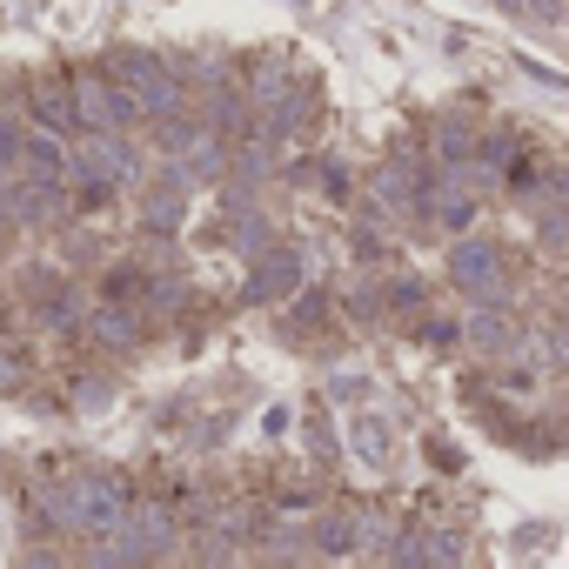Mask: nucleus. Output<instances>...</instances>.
<instances>
[{
	"label": "nucleus",
	"mask_w": 569,
	"mask_h": 569,
	"mask_svg": "<svg viewBox=\"0 0 569 569\" xmlns=\"http://www.w3.org/2000/svg\"><path fill=\"white\" fill-rule=\"evenodd\" d=\"M48 516L88 536H121L128 522V496L108 476H74V482H48Z\"/></svg>",
	"instance_id": "1"
},
{
	"label": "nucleus",
	"mask_w": 569,
	"mask_h": 569,
	"mask_svg": "<svg viewBox=\"0 0 569 569\" xmlns=\"http://www.w3.org/2000/svg\"><path fill=\"white\" fill-rule=\"evenodd\" d=\"M108 74L141 101V114H168L174 108V74L161 68V54H141V48H121L114 61H108Z\"/></svg>",
	"instance_id": "2"
},
{
	"label": "nucleus",
	"mask_w": 569,
	"mask_h": 569,
	"mask_svg": "<svg viewBox=\"0 0 569 569\" xmlns=\"http://www.w3.org/2000/svg\"><path fill=\"white\" fill-rule=\"evenodd\" d=\"M449 274H456V289L476 296V302H496V296H502V254H496L489 241H462V248L449 254Z\"/></svg>",
	"instance_id": "3"
},
{
	"label": "nucleus",
	"mask_w": 569,
	"mask_h": 569,
	"mask_svg": "<svg viewBox=\"0 0 569 569\" xmlns=\"http://www.w3.org/2000/svg\"><path fill=\"white\" fill-rule=\"evenodd\" d=\"M81 114H88L94 128H114V134H121V128L141 114V101H134L114 74H88V81H81Z\"/></svg>",
	"instance_id": "4"
},
{
	"label": "nucleus",
	"mask_w": 569,
	"mask_h": 569,
	"mask_svg": "<svg viewBox=\"0 0 569 569\" xmlns=\"http://www.w3.org/2000/svg\"><path fill=\"white\" fill-rule=\"evenodd\" d=\"M68 168H74V181H81V188H108V181H121V174H128V148L114 141V128H101V134H94Z\"/></svg>",
	"instance_id": "5"
},
{
	"label": "nucleus",
	"mask_w": 569,
	"mask_h": 569,
	"mask_svg": "<svg viewBox=\"0 0 569 569\" xmlns=\"http://www.w3.org/2000/svg\"><path fill=\"white\" fill-rule=\"evenodd\" d=\"M289 289H302V254L268 248V254L254 261V274H248V302H281Z\"/></svg>",
	"instance_id": "6"
},
{
	"label": "nucleus",
	"mask_w": 569,
	"mask_h": 569,
	"mask_svg": "<svg viewBox=\"0 0 569 569\" xmlns=\"http://www.w3.org/2000/svg\"><path fill=\"white\" fill-rule=\"evenodd\" d=\"M21 168H28V181H61V168H68V154H61V141H54V128L48 134H34L28 148H21Z\"/></svg>",
	"instance_id": "7"
},
{
	"label": "nucleus",
	"mask_w": 569,
	"mask_h": 569,
	"mask_svg": "<svg viewBox=\"0 0 569 569\" xmlns=\"http://www.w3.org/2000/svg\"><path fill=\"white\" fill-rule=\"evenodd\" d=\"M48 208H54V188L48 181H21V188L0 194V214H8V221H41Z\"/></svg>",
	"instance_id": "8"
},
{
	"label": "nucleus",
	"mask_w": 569,
	"mask_h": 569,
	"mask_svg": "<svg viewBox=\"0 0 569 569\" xmlns=\"http://www.w3.org/2000/svg\"><path fill=\"white\" fill-rule=\"evenodd\" d=\"M141 214H148V228H161V234H168V228L181 221V181H154Z\"/></svg>",
	"instance_id": "9"
},
{
	"label": "nucleus",
	"mask_w": 569,
	"mask_h": 569,
	"mask_svg": "<svg viewBox=\"0 0 569 569\" xmlns=\"http://www.w3.org/2000/svg\"><path fill=\"white\" fill-rule=\"evenodd\" d=\"M34 108H41V128H54V134H61V128H74V114H81V108H74V94H68L61 81H48Z\"/></svg>",
	"instance_id": "10"
},
{
	"label": "nucleus",
	"mask_w": 569,
	"mask_h": 569,
	"mask_svg": "<svg viewBox=\"0 0 569 569\" xmlns=\"http://www.w3.org/2000/svg\"><path fill=\"white\" fill-rule=\"evenodd\" d=\"M356 456H362L369 469H382V462H389V422L362 416V422H356Z\"/></svg>",
	"instance_id": "11"
},
{
	"label": "nucleus",
	"mask_w": 569,
	"mask_h": 569,
	"mask_svg": "<svg viewBox=\"0 0 569 569\" xmlns=\"http://www.w3.org/2000/svg\"><path fill=\"white\" fill-rule=\"evenodd\" d=\"M376 194H382L389 208H409V201H416V174H409L402 161H389V168L376 174Z\"/></svg>",
	"instance_id": "12"
},
{
	"label": "nucleus",
	"mask_w": 569,
	"mask_h": 569,
	"mask_svg": "<svg viewBox=\"0 0 569 569\" xmlns=\"http://www.w3.org/2000/svg\"><path fill=\"white\" fill-rule=\"evenodd\" d=\"M469 342H476L482 356H489V349H509V322H502L496 309H476V316H469Z\"/></svg>",
	"instance_id": "13"
},
{
	"label": "nucleus",
	"mask_w": 569,
	"mask_h": 569,
	"mask_svg": "<svg viewBox=\"0 0 569 569\" xmlns=\"http://www.w3.org/2000/svg\"><path fill=\"white\" fill-rule=\"evenodd\" d=\"M94 336H101L108 349H128V342H134V316H128V309H101V316H94Z\"/></svg>",
	"instance_id": "14"
},
{
	"label": "nucleus",
	"mask_w": 569,
	"mask_h": 569,
	"mask_svg": "<svg viewBox=\"0 0 569 569\" xmlns=\"http://www.w3.org/2000/svg\"><path fill=\"white\" fill-rule=\"evenodd\" d=\"M536 241H542L549 254H569V208H549V214L536 221Z\"/></svg>",
	"instance_id": "15"
},
{
	"label": "nucleus",
	"mask_w": 569,
	"mask_h": 569,
	"mask_svg": "<svg viewBox=\"0 0 569 569\" xmlns=\"http://www.w3.org/2000/svg\"><path fill=\"white\" fill-rule=\"evenodd\" d=\"M316 536H322V549H329V556H342V549H356V522H349V516H329V522H322Z\"/></svg>",
	"instance_id": "16"
},
{
	"label": "nucleus",
	"mask_w": 569,
	"mask_h": 569,
	"mask_svg": "<svg viewBox=\"0 0 569 569\" xmlns=\"http://www.w3.org/2000/svg\"><path fill=\"white\" fill-rule=\"evenodd\" d=\"M28 369H34V356H28L21 342H0V382H21Z\"/></svg>",
	"instance_id": "17"
},
{
	"label": "nucleus",
	"mask_w": 569,
	"mask_h": 569,
	"mask_svg": "<svg viewBox=\"0 0 569 569\" xmlns=\"http://www.w3.org/2000/svg\"><path fill=\"white\" fill-rule=\"evenodd\" d=\"M422 556H429V562H462V542H456L449 529H436V536L422 542Z\"/></svg>",
	"instance_id": "18"
},
{
	"label": "nucleus",
	"mask_w": 569,
	"mask_h": 569,
	"mask_svg": "<svg viewBox=\"0 0 569 569\" xmlns=\"http://www.w3.org/2000/svg\"><path fill=\"white\" fill-rule=\"evenodd\" d=\"M21 148H28V134H21L8 114H0V168H8V161H21Z\"/></svg>",
	"instance_id": "19"
},
{
	"label": "nucleus",
	"mask_w": 569,
	"mask_h": 569,
	"mask_svg": "<svg viewBox=\"0 0 569 569\" xmlns=\"http://www.w3.org/2000/svg\"><path fill=\"white\" fill-rule=\"evenodd\" d=\"M529 8H536L542 21H556V14H562V0H529Z\"/></svg>",
	"instance_id": "20"
},
{
	"label": "nucleus",
	"mask_w": 569,
	"mask_h": 569,
	"mask_svg": "<svg viewBox=\"0 0 569 569\" xmlns=\"http://www.w3.org/2000/svg\"><path fill=\"white\" fill-rule=\"evenodd\" d=\"M0 241H8V228H0Z\"/></svg>",
	"instance_id": "21"
}]
</instances>
